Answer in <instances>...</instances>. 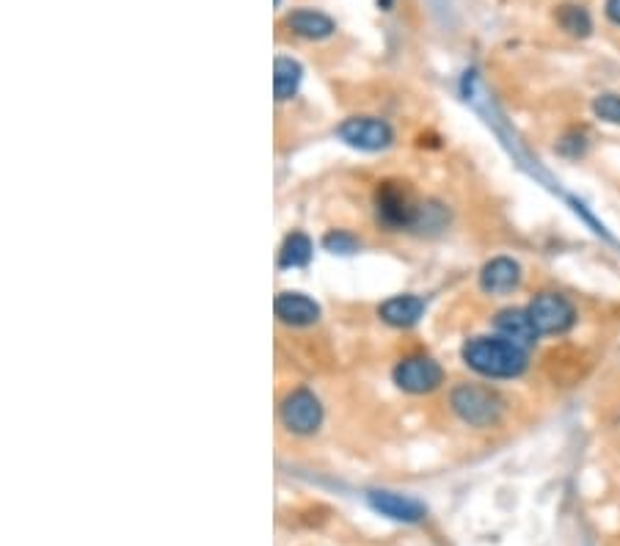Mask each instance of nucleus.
I'll return each instance as SVG.
<instances>
[{"label":"nucleus","instance_id":"13","mask_svg":"<svg viewBox=\"0 0 620 546\" xmlns=\"http://www.w3.org/2000/svg\"><path fill=\"white\" fill-rule=\"evenodd\" d=\"M378 318L392 329H411L425 318V298L414 296V293H400V296L386 298L384 304L378 307Z\"/></svg>","mask_w":620,"mask_h":546},{"label":"nucleus","instance_id":"1","mask_svg":"<svg viewBox=\"0 0 620 546\" xmlns=\"http://www.w3.org/2000/svg\"><path fill=\"white\" fill-rule=\"evenodd\" d=\"M463 364L477 376L491 381H510L527 373L530 367V351L516 342L505 340L502 334H480L463 342Z\"/></svg>","mask_w":620,"mask_h":546},{"label":"nucleus","instance_id":"20","mask_svg":"<svg viewBox=\"0 0 620 546\" xmlns=\"http://www.w3.org/2000/svg\"><path fill=\"white\" fill-rule=\"evenodd\" d=\"M604 14L612 25H620V0H607L604 3Z\"/></svg>","mask_w":620,"mask_h":546},{"label":"nucleus","instance_id":"8","mask_svg":"<svg viewBox=\"0 0 620 546\" xmlns=\"http://www.w3.org/2000/svg\"><path fill=\"white\" fill-rule=\"evenodd\" d=\"M273 315L287 329H312L320 320V304L298 290H282L273 298Z\"/></svg>","mask_w":620,"mask_h":546},{"label":"nucleus","instance_id":"12","mask_svg":"<svg viewBox=\"0 0 620 546\" xmlns=\"http://www.w3.org/2000/svg\"><path fill=\"white\" fill-rule=\"evenodd\" d=\"M284 28L306 42H323V39H331L337 34V23L317 9H293L284 17Z\"/></svg>","mask_w":620,"mask_h":546},{"label":"nucleus","instance_id":"14","mask_svg":"<svg viewBox=\"0 0 620 546\" xmlns=\"http://www.w3.org/2000/svg\"><path fill=\"white\" fill-rule=\"evenodd\" d=\"M304 83V67L290 56H276L273 61V94L279 103L293 100L298 89Z\"/></svg>","mask_w":620,"mask_h":546},{"label":"nucleus","instance_id":"3","mask_svg":"<svg viewBox=\"0 0 620 546\" xmlns=\"http://www.w3.org/2000/svg\"><path fill=\"white\" fill-rule=\"evenodd\" d=\"M450 411L469 428H494L505 414V398L496 389L466 381L450 389Z\"/></svg>","mask_w":620,"mask_h":546},{"label":"nucleus","instance_id":"18","mask_svg":"<svg viewBox=\"0 0 620 546\" xmlns=\"http://www.w3.org/2000/svg\"><path fill=\"white\" fill-rule=\"evenodd\" d=\"M593 116L607 122V125L620 127V94L607 91V94H598L593 100Z\"/></svg>","mask_w":620,"mask_h":546},{"label":"nucleus","instance_id":"4","mask_svg":"<svg viewBox=\"0 0 620 546\" xmlns=\"http://www.w3.org/2000/svg\"><path fill=\"white\" fill-rule=\"evenodd\" d=\"M323 420H326L323 400L312 389H290L279 403V422L293 436H315L323 428Z\"/></svg>","mask_w":620,"mask_h":546},{"label":"nucleus","instance_id":"9","mask_svg":"<svg viewBox=\"0 0 620 546\" xmlns=\"http://www.w3.org/2000/svg\"><path fill=\"white\" fill-rule=\"evenodd\" d=\"M367 505L378 516H386L392 522L400 524H417L428 516V508L408 494H397V491H370L367 494Z\"/></svg>","mask_w":620,"mask_h":546},{"label":"nucleus","instance_id":"10","mask_svg":"<svg viewBox=\"0 0 620 546\" xmlns=\"http://www.w3.org/2000/svg\"><path fill=\"white\" fill-rule=\"evenodd\" d=\"M521 279H524V273H521V265L513 257L488 260L480 268V276H477L485 296H510L521 287Z\"/></svg>","mask_w":620,"mask_h":546},{"label":"nucleus","instance_id":"7","mask_svg":"<svg viewBox=\"0 0 620 546\" xmlns=\"http://www.w3.org/2000/svg\"><path fill=\"white\" fill-rule=\"evenodd\" d=\"M337 138L359 152H384L395 144V130L378 116H348L337 125Z\"/></svg>","mask_w":620,"mask_h":546},{"label":"nucleus","instance_id":"11","mask_svg":"<svg viewBox=\"0 0 620 546\" xmlns=\"http://www.w3.org/2000/svg\"><path fill=\"white\" fill-rule=\"evenodd\" d=\"M494 329L496 334H502L505 340L516 342V345L527 348V351H530L532 345L538 342V337H541L530 318V309L521 307L499 309L494 315Z\"/></svg>","mask_w":620,"mask_h":546},{"label":"nucleus","instance_id":"15","mask_svg":"<svg viewBox=\"0 0 620 546\" xmlns=\"http://www.w3.org/2000/svg\"><path fill=\"white\" fill-rule=\"evenodd\" d=\"M312 254H315V243L306 232H290L284 238L282 249H279V268H304L312 262Z\"/></svg>","mask_w":620,"mask_h":546},{"label":"nucleus","instance_id":"19","mask_svg":"<svg viewBox=\"0 0 620 546\" xmlns=\"http://www.w3.org/2000/svg\"><path fill=\"white\" fill-rule=\"evenodd\" d=\"M323 249L331 254H356L361 249V243L356 235H350L345 229H331L323 238Z\"/></svg>","mask_w":620,"mask_h":546},{"label":"nucleus","instance_id":"16","mask_svg":"<svg viewBox=\"0 0 620 546\" xmlns=\"http://www.w3.org/2000/svg\"><path fill=\"white\" fill-rule=\"evenodd\" d=\"M554 20H557V25L563 28L565 34L574 36V39H585V36L593 34V17H590V12H587L585 6H579V3H563V6H557Z\"/></svg>","mask_w":620,"mask_h":546},{"label":"nucleus","instance_id":"17","mask_svg":"<svg viewBox=\"0 0 620 546\" xmlns=\"http://www.w3.org/2000/svg\"><path fill=\"white\" fill-rule=\"evenodd\" d=\"M450 224V210L447 205H441L436 199H422V207H419V218L414 232H422V235H436L441 229H447Z\"/></svg>","mask_w":620,"mask_h":546},{"label":"nucleus","instance_id":"6","mask_svg":"<svg viewBox=\"0 0 620 546\" xmlns=\"http://www.w3.org/2000/svg\"><path fill=\"white\" fill-rule=\"evenodd\" d=\"M392 381L406 395H430V392L441 389V384L447 381V373H444V367L433 356L414 353V356H406V359H400L395 364Z\"/></svg>","mask_w":620,"mask_h":546},{"label":"nucleus","instance_id":"5","mask_svg":"<svg viewBox=\"0 0 620 546\" xmlns=\"http://www.w3.org/2000/svg\"><path fill=\"white\" fill-rule=\"evenodd\" d=\"M530 318L541 337H557L576 326V307L574 301L557 290H543L530 301Z\"/></svg>","mask_w":620,"mask_h":546},{"label":"nucleus","instance_id":"2","mask_svg":"<svg viewBox=\"0 0 620 546\" xmlns=\"http://www.w3.org/2000/svg\"><path fill=\"white\" fill-rule=\"evenodd\" d=\"M419 207H422V199H417L414 191H411V185L403 180L378 182V188L372 194L375 221L386 232H414Z\"/></svg>","mask_w":620,"mask_h":546}]
</instances>
